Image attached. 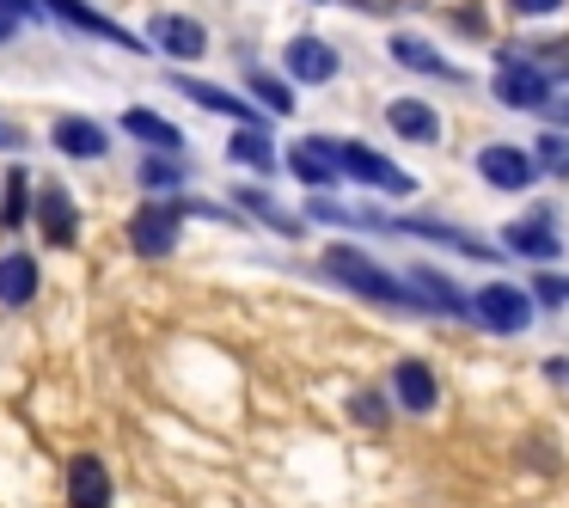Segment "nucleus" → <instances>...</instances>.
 Segmentation results:
<instances>
[{"label":"nucleus","instance_id":"1","mask_svg":"<svg viewBox=\"0 0 569 508\" xmlns=\"http://www.w3.org/2000/svg\"><path fill=\"white\" fill-rule=\"evenodd\" d=\"M319 270L331 276L337 288H349V295L373 300V307H398V312H417V300H410L405 276H392L386 263H373L361 246H325Z\"/></svg>","mask_w":569,"mask_h":508},{"label":"nucleus","instance_id":"2","mask_svg":"<svg viewBox=\"0 0 569 508\" xmlns=\"http://www.w3.org/2000/svg\"><path fill=\"white\" fill-rule=\"evenodd\" d=\"M557 92V74L545 62H532L527 50H515V43H502V56H496V74H490V99L502 104V111H527L539 117L545 104H551Z\"/></svg>","mask_w":569,"mask_h":508},{"label":"nucleus","instance_id":"3","mask_svg":"<svg viewBox=\"0 0 569 508\" xmlns=\"http://www.w3.org/2000/svg\"><path fill=\"white\" fill-rule=\"evenodd\" d=\"M466 319L478 325V331H490V337H520V331L539 325V300H532L520 282H483V288H471Z\"/></svg>","mask_w":569,"mask_h":508},{"label":"nucleus","instance_id":"4","mask_svg":"<svg viewBox=\"0 0 569 508\" xmlns=\"http://www.w3.org/2000/svg\"><path fill=\"white\" fill-rule=\"evenodd\" d=\"M478 178L490 190H502V197H520V190H532L545 172H539V160H532V148H520V141H483Z\"/></svg>","mask_w":569,"mask_h":508},{"label":"nucleus","instance_id":"5","mask_svg":"<svg viewBox=\"0 0 569 508\" xmlns=\"http://www.w3.org/2000/svg\"><path fill=\"white\" fill-rule=\"evenodd\" d=\"M337 166H343V178L380 190V197H410V190H417V178H410L405 166H392L386 153L361 148V141H337Z\"/></svg>","mask_w":569,"mask_h":508},{"label":"nucleus","instance_id":"6","mask_svg":"<svg viewBox=\"0 0 569 508\" xmlns=\"http://www.w3.org/2000/svg\"><path fill=\"white\" fill-rule=\"evenodd\" d=\"M386 233H410V239H435V246L459 251V258H502V246H490V239L478 233H459L453 221H435V215H386Z\"/></svg>","mask_w":569,"mask_h":508},{"label":"nucleus","instance_id":"7","mask_svg":"<svg viewBox=\"0 0 569 508\" xmlns=\"http://www.w3.org/2000/svg\"><path fill=\"white\" fill-rule=\"evenodd\" d=\"M178 221H184V202H141V209L129 215V246H136L141 258H172Z\"/></svg>","mask_w":569,"mask_h":508},{"label":"nucleus","instance_id":"8","mask_svg":"<svg viewBox=\"0 0 569 508\" xmlns=\"http://www.w3.org/2000/svg\"><path fill=\"white\" fill-rule=\"evenodd\" d=\"M31 221H38L43 246H56V251H68L80 239V209L68 197V185H56V178L43 190H31Z\"/></svg>","mask_w":569,"mask_h":508},{"label":"nucleus","instance_id":"9","mask_svg":"<svg viewBox=\"0 0 569 508\" xmlns=\"http://www.w3.org/2000/svg\"><path fill=\"white\" fill-rule=\"evenodd\" d=\"M282 74L300 80V87H331V80L343 74V56H337L325 38L300 31V38H288V50H282Z\"/></svg>","mask_w":569,"mask_h":508},{"label":"nucleus","instance_id":"10","mask_svg":"<svg viewBox=\"0 0 569 508\" xmlns=\"http://www.w3.org/2000/svg\"><path fill=\"white\" fill-rule=\"evenodd\" d=\"M148 31H153L148 43H153V50H166L172 62H202V56H209V26L190 19V13H153Z\"/></svg>","mask_w":569,"mask_h":508},{"label":"nucleus","instance_id":"11","mask_svg":"<svg viewBox=\"0 0 569 508\" xmlns=\"http://www.w3.org/2000/svg\"><path fill=\"white\" fill-rule=\"evenodd\" d=\"M405 288H410V300H417V312H447V319H466V288L459 282H447L435 263H417V270H405Z\"/></svg>","mask_w":569,"mask_h":508},{"label":"nucleus","instance_id":"12","mask_svg":"<svg viewBox=\"0 0 569 508\" xmlns=\"http://www.w3.org/2000/svg\"><path fill=\"white\" fill-rule=\"evenodd\" d=\"M38 7H43V13H56V19H68L80 38H104V43H117V50H148V38H136V31H123L117 19L92 13L87 0H38Z\"/></svg>","mask_w":569,"mask_h":508},{"label":"nucleus","instance_id":"13","mask_svg":"<svg viewBox=\"0 0 569 508\" xmlns=\"http://www.w3.org/2000/svg\"><path fill=\"white\" fill-rule=\"evenodd\" d=\"M50 141H56V153H68V160H104V153H111V129L92 123V117H80V111L56 117Z\"/></svg>","mask_w":569,"mask_h":508},{"label":"nucleus","instance_id":"14","mask_svg":"<svg viewBox=\"0 0 569 508\" xmlns=\"http://www.w3.org/2000/svg\"><path fill=\"white\" fill-rule=\"evenodd\" d=\"M288 172H295L307 190H331V185H343V166H337V141H319V136L295 141V148H288Z\"/></svg>","mask_w":569,"mask_h":508},{"label":"nucleus","instance_id":"15","mask_svg":"<svg viewBox=\"0 0 569 508\" xmlns=\"http://www.w3.org/2000/svg\"><path fill=\"white\" fill-rule=\"evenodd\" d=\"M392 398H398V410H410V417H429V410L441 405V380H435L429 361L405 356L392 368Z\"/></svg>","mask_w":569,"mask_h":508},{"label":"nucleus","instance_id":"16","mask_svg":"<svg viewBox=\"0 0 569 508\" xmlns=\"http://www.w3.org/2000/svg\"><path fill=\"white\" fill-rule=\"evenodd\" d=\"M502 251L508 258H532V263H557L563 258V233H557L545 215H532V221H508L502 227Z\"/></svg>","mask_w":569,"mask_h":508},{"label":"nucleus","instance_id":"17","mask_svg":"<svg viewBox=\"0 0 569 508\" xmlns=\"http://www.w3.org/2000/svg\"><path fill=\"white\" fill-rule=\"evenodd\" d=\"M386 50H392V62H405L410 74H429V80H447V87H466V68H459V62H447V56L435 50V43L410 38V31H392V43H386Z\"/></svg>","mask_w":569,"mask_h":508},{"label":"nucleus","instance_id":"18","mask_svg":"<svg viewBox=\"0 0 569 508\" xmlns=\"http://www.w3.org/2000/svg\"><path fill=\"white\" fill-rule=\"evenodd\" d=\"M386 129H392L398 141H410V148H435L441 141V111L422 99H392L386 104Z\"/></svg>","mask_w":569,"mask_h":508},{"label":"nucleus","instance_id":"19","mask_svg":"<svg viewBox=\"0 0 569 508\" xmlns=\"http://www.w3.org/2000/svg\"><path fill=\"white\" fill-rule=\"evenodd\" d=\"M111 496H117V484H111V471H104V459L80 454L74 466H68V508H111Z\"/></svg>","mask_w":569,"mask_h":508},{"label":"nucleus","instance_id":"20","mask_svg":"<svg viewBox=\"0 0 569 508\" xmlns=\"http://www.w3.org/2000/svg\"><path fill=\"white\" fill-rule=\"evenodd\" d=\"M38 288H43V276H38V258L31 251H0V307H31L38 300Z\"/></svg>","mask_w":569,"mask_h":508},{"label":"nucleus","instance_id":"21","mask_svg":"<svg viewBox=\"0 0 569 508\" xmlns=\"http://www.w3.org/2000/svg\"><path fill=\"white\" fill-rule=\"evenodd\" d=\"M172 87L184 92L190 104H202V111H214V117H233V123H251V129H263V111L251 99H233V92H221V87H202V80H184V74H172Z\"/></svg>","mask_w":569,"mask_h":508},{"label":"nucleus","instance_id":"22","mask_svg":"<svg viewBox=\"0 0 569 508\" xmlns=\"http://www.w3.org/2000/svg\"><path fill=\"white\" fill-rule=\"evenodd\" d=\"M123 129H129L136 141H148V148H160V153H178V148H184V136H178L172 117L148 111V104H129V111H123Z\"/></svg>","mask_w":569,"mask_h":508},{"label":"nucleus","instance_id":"23","mask_svg":"<svg viewBox=\"0 0 569 508\" xmlns=\"http://www.w3.org/2000/svg\"><path fill=\"white\" fill-rule=\"evenodd\" d=\"M31 227V172H7V190H0V233H19Z\"/></svg>","mask_w":569,"mask_h":508},{"label":"nucleus","instance_id":"24","mask_svg":"<svg viewBox=\"0 0 569 508\" xmlns=\"http://www.w3.org/2000/svg\"><path fill=\"white\" fill-rule=\"evenodd\" d=\"M227 160L251 166V172H276V148H270V136H263V129H251V123H239V136L227 141Z\"/></svg>","mask_w":569,"mask_h":508},{"label":"nucleus","instance_id":"25","mask_svg":"<svg viewBox=\"0 0 569 508\" xmlns=\"http://www.w3.org/2000/svg\"><path fill=\"white\" fill-rule=\"evenodd\" d=\"M246 87H251V99H258L270 117H288V111H295V87H288V80H276L270 68H251Z\"/></svg>","mask_w":569,"mask_h":508},{"label":"nucleus","instance_id":"26","mask_svg":"<svg viewBox=\"0 0 569 508\" xmlns=\"http://www.w3.org/2000/svg\"><path fill=\"white\" fill-rule=\"evenodd\" d=\"M239 209H251L263 227H276L282 239H300V233H307V227H300V221H295V215H288L276 197H263V190H239Z\"/></svg>","mask_w":569,"mask_h":508},{"label":"nucleus","instance_id":"27","mask_svg":"<svg viewBox=\"0 0 569 508\" xmlns=\"http://www.w3.org/2000/svg\"><path fill=\"white\" fill-rule=\"evenodd\" d=\"M532 160H539L545 178H563V185H569V136H563V129H545V136L532 141Z\"/></svg>","mask_w":569,"mask_h":508},{"label":"nucleus","instance_id":"28","mask_svg":"<svg viewBox=\"0 0 569 508\" xmlns=\"http://www.w3.org/2000/svg\"><path fill=\"white\" fill-rule=\"evenodd\" d=\"M136 178H141V190H148V197H172V190H184V172H178L172 160H153V153L141 160Z\"/></svg>","mask_w":569,"mask_h":508},{"label":"nucleus","instance_id":"29","mask_svg":"<svg viewBox=\"0 0 569 508\" xmlns=\"http://www.w3.org/2000/svg\"><path fill=\"white\" fill-rule=\"evenodd\" d=\"M349 417L361 422V429H386V417H392V405H386V392H349Z\"/></svg>","mask_w":569,"mask_h":508},{"label":"nucleus","instance_id":"30","mask_svg":"<svg viewBox=\"0 0 569 508\" xmlns=\"http://www.w3.org/2000/svg\"><path fill=\"white\" fill-rule=\"evenodd\" d=\"M532 300L539 307H569V276H532Z\"/></svg>","mask_w":569,"mask_h":508},{"label":"nucleus","instance_id":"31","mask_svg":"<svg viewBox=\"0 0 569 508\" xmlns=\"http://www.w3.org/2000/svg\"><path fill=\"white\" fill-rule=\"evenodd\" d=\"M453 26H459V38H490V19H483V7L471 0V7H459L453 13Z\"/></svg>","mask_w":569,"mask_h":508},{"label":"nucleus","instance_id":"32","mask_svg":"<svg viewBox=\"0 0 569 508\" xmlns=\"http://www.w3.org/2000/svg\"><path fill=\"white\" fill-rule=\"evenodd\" d=\"M569 0H508V13L515 19H551V13H563Z\"/></svg>","mask_w":569,"mask_h":508},{"label":"nucleus","instance_id":"33","mask_svg":"<svg viewBox=\"0 0 569 508\" xmlns=\"http://www.w3.org/2000/svg\"><path fill=\"white\" fill-rule=\"evenodd\" d=\"M539 117H551V129H569V92H551V104Z\"/></svg>","mask_w":569,"mask_h":508},{"label":"nucleus","instance_id":"34","mask_svg":"<svg viewBox=\"0 0 569 508\" xmlns=\"http://www.w3.org/2000/svg\"><path fill=\"white\" fill-rule=\"evenodd\" d=\"M0 148H7V153H26V129H13V123H0Z\"/></svg>","mask_w":569,"mask_h":508},{"label":"nucleus","instance_id":"35","mask_svg":"<svg viewBox=\"0 0 569 508\" xmlns=\"http://www.w3.org/2000/svg\"><path fill=\"white\" fill-rule=\"evenodd\" d=\"M19 26H26V19H19V13H7V7H0V43H13V38H19Z\"/></svg>","mask_w":569,"mask_h":508},{"label":"nucleus","instance_id":"36","mask_svg":"<svg viewBox=\"0 0 569 508\" xmlns=\"http://www.w3.org/2000/svg\"><path fill=\"white\" fill-rule=\"evenodd\" d=\"M0 7H7V13H19V19H38L43 13L38 0H0Z\"/></svg>","mask_w":569,"mask_h":508},{"label":"nucleus","instance_id":"37","mask_svg":"<svg viewBox=\"0 0 569 508\" xmlns=\"http://www.w3.org/2000/svg\"><path fill=\"white\" fill-rule=\"evenodd\" d=\"M545 373H551L557 386H569V361H563V356H551V361H545Z\"/></svg>","mask_w":569,"mask_h":508}]
</instances>
